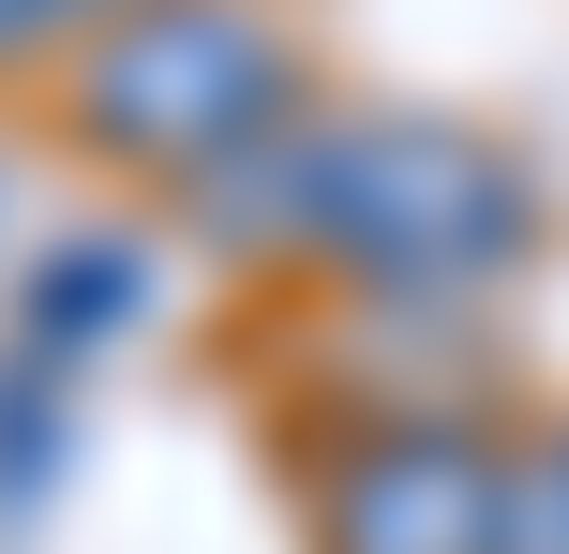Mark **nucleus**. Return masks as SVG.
<instances>
[{"instance_id": "6e6552de", "label": "nucleus", "mask_w": 569, "mask_h": 554, "mask_svg": "<svg viewBox=\"0 0 569 554\" xmlns=\"http://www.w3.org/2000/svg\"><path fill=\"white\" fill-rule=\"evenodd\" d=\"M46 16H60V46H76V30H106V16H120V0H46Z\"/></svg>"}, {"instance_id": "f03ea898", "label": "nucleus", "mask_w": 569, "mask_h": 554, "mask_svg": "<svg viewBox=\"0 0 569 554\" xmlns=\"http://www.w3.org/2000/svg\"><path fill=\"white\" fill-rule=\"evenodd\" d=\"M315 105V60L300 30H284V0H120L106 30H76V46L46 60V120L60 150H90L106 180H136V195H196V180H226L240 150L270 135V120Z\"/></svg>"}, {"instance_id": "20e7f679", "label": "nucleus", "mask_w": 569, "mask_h": 554, "mask_svg": "<svg viewBox=\"0 0 569 554\" xmlns=\"http://www.w3.org/2000/svg\"><path fill=\"white\" fill-rule=\"evenodd\" d=\"M136 300H150V255L120 225H76L46 270H30V300H16V345H46V360H90L106 330H136Z\"/></svg>"}, {"instance_id": "f257e3e1", "label": "nucleus", "mask_w": 569, "mask_h": 554, "mask_svg": "<svg viewBox=\"0 0 569 554\" xmlns=\"http://www.w3.org/2000/svg\"><path fill=\"white\" fill-rule=\"evenodd\" d=\"M555 240L540 165L480 120L435 105H330L315 90L300 135H284V225L270 255L315 270V285L375 300V315H465V300L525 285Z\"/></svg>"}, {"instance_id": "39448f33", "label": "nucleus", "mask_w": 569, "mask_h": 554, "mask_svg": "<svg viewBox=\"0 0 569 554\" xmlns=\"http://www.w3.org/2000/svg\"><path fill=\"white\" fill-rule=\"evenodd\" d=\"M60 390H76V360L0 345V495H16V510L60 480Z\"/></svg>"}, {"instance_id": "423d86ee", "label": "nucleus", "mask_w": 569, "mask_h": 554, "mask_svg": "<svg viewBox=\"0 0 569 554\" xmlns=\"http://www.w3.org/2000/svg\"><path fill=\"white\" fill-rule=\"evenodd\" d=\"M495 554H569V420L510 435V510H495Z\"/></svg>"}, {"instance_id": "0eeeda50", "label": "nucleus", "mask_w": 569, "mask_h": 554, "mask_svg": "<svg viewBox=\"0 0 569 554\" xmlns=\"http://www.w3.org/2000/svg\"><path fill=\"white\" fill-rule=\"evenodd\" d=\"M46 60H60V16L46 0H0V90H46Z\"/></svg>"}, {"instance_id": "7ed1b4c3", "label": "nucleus", "mask_w": 569, "mask_h": 554, "mask_svg": "<svg viewBox=\"0 0 569 554\" xmlns=\"http://www.w3.org/2000/svg\"><path fill=\"white\" fill-rule=\"evenodd\" d=\"M495 510H510V435L450 390H405V405H345L315 435L300 525L315 554H495Z\"/></svg>"}]
</instances>
